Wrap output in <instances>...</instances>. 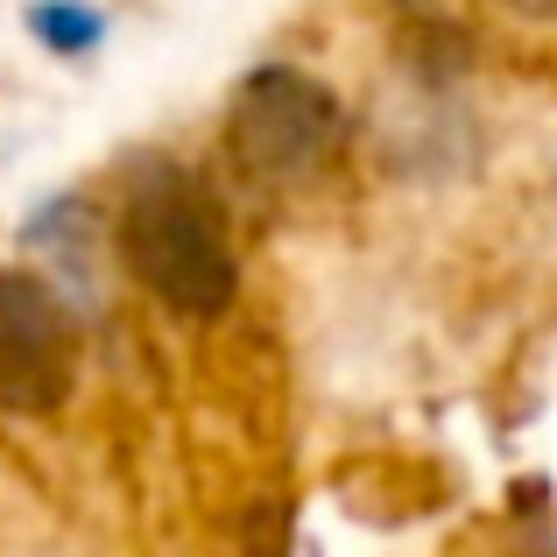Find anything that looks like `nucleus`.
I'll use <instances>...</instances> for the list:
<instances>
[{"label":"nucleus","mask_w":557,"mask_h":557,"mask_svg":"<svg viewBox=\"0 0 557 557\" xmlns=\"http://www.w3.org/2000/svg\"><path fill=\"white\" fill-rule=\"evenodd\" d=\"M516 14H530V22H557V0H508Z\"/></svg>","instance_id":"5"},{"label":"nucleus","mask_w":557,"mask_h":557,"mask_svg":"<svg viewBox=\"0 0 557 557\" xmlns=\"http://www.w3.org/2000/svg\"><path fill=\"white\" fill-rule=\"evenodd\" d=\"M113 247H121V269L135 275V289H149L170 318H226L240 297V247H233L226 205L205 190L198 170L170 163H141L121 190V212H113Z\"/></svg>","instance_id":"1"},{"label":"nucleus","mask_w":557,"mask_h":557,"mask_svg":"<svg viewBox=\"0 0 557 557\" xmlns=\"http://www.w3.org/2000/svg\"><path fill=\"white\" fill-rule=\"evenodd\" d=\"M78 318L50 275L0 269V409L57 417L78 388Z\"/></svg>","instance_id":"3"},{"label":"nucleus","mask_w":557,"mask_h":557,"mask_svg":"<svg viewBox=\"0 0 557 557\" xmlns=\"http://www.w3.org/2000/svg\"><path fill=\"white\" fill-rule=\"evenodd\" d=\"M28 36L50 57H85L107 42V14L92 0H28Z\"/></svg>","instance_id":"4"},{"label":"nucleus","mask_w":557,"mask_h":557,"mask_svg":"<svg viewBox=\"0 0 557 557\" xmlns=\"http://www.w3.org/2000/svg\"><path fill=\"white\" fill-rule=\"evenodd\" d=\"M346 113L325 78L297 64H255L226 99V156L255 184H304L339 156Z\"/></svg>","instance_id":"2"}]
</instances>
